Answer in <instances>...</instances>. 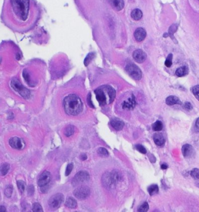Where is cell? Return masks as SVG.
I'll return each instance as SVG.
<instances>
[{"label": "cell", "mask_w": 199, "mask_h": 212, "mask_svg": "<svg viewBox=\"0 0 199 212\" xmlns=\"http://www.w3.org/2000/svg\"><path fill=\"white\" fill-rule=\"evenodd\" d=\"M63 105L66 113L72 116L79 115L83 109L82 101L77 95L70 94L67 96L64 99Z\"/></svg>", "instance_id": "obj_1"}, {"label": "cell", "mask_w": 199, "mask_h": 212, "mask_svg": "<svg viewBox=\"0 0 199 212\" xmlns=\"http://www.w3.org/2000/svg\"><path fill=\"white\" fill-rule=\"evenodd\" d=\"M96 98L100 106H105L113 102L116 97V91L110 85H103L95 91Z\"/></svg>", "instance_id": "obj_2"}, {"label": "cell", "mask_w": 199, "mask_h": 212, "mask_svg": "<svg viewBox=\"0 0 199 212\" xmlns=\"http://www.w3.org/2000/svg\"><path fill=\"white\" fill-rule=\"evenodd\" d=\"M12 9L15 15L21 21L28 18L29 2V0H11Z\"/></svg>", "instance_id": "obj_3"}, {"label": "cell", "mask_w": 199, "mask_h": 212, "mask_svg": "<svg viewBox=\"0 0 199 212\" xmlns=\"http://www.w3.org/2000/svg\"><path fill=\"white\" fill-rule=\"evenodd\" d=\"M120 176L117 171H113L110 173H106L102 177V184L108 188H112L120 180Z\"/></svg>", "instance_id": "obj_4"}, {"label": "cell", "mask_w": 199, "mask_h": 212, "mask_svg": "<svg viewBox=\"0 0 199 212\" xmlns=\"http://www.w3.org/2000/svg\"><path fill=\"white\" fill-rule=\"evenodd\" d=\"M11 86L15 91L18 92L25 99H29L30 98V91L24 87L22 84L16 78L12 80L11 82Z\"/></svg>", "instance_id": "obj_5"}, {"label": "cell", "mask_w": 199, "mask_h": 212, "mask_svg": "<svg viewBox=\"0 0 199 212\" xmlns=\"http://www.w3.org/2000/svg\"><path fill=\"white\" fill-rule=\"evenodd\" d=\"M126 71L132 78L136 80H140L142 78L141 71L134 64L130 63L127 64L126 67Z\"/></svg>", "instance_id": "obj_6"}, {"label": "cell", "mask_w": 199, "mask_h": 212, "mask_svg": "<svg viewBox=\"0 0 199 212\" xmlns=\"http://www.w3.org/2000/svg\"><path fill=\"white\" fill-rule=\"evenodd\" d=\"M89 175L86 171H80L78 172L72 180V185L73 187H77L83 184L89 179Z\"/></svg>", "instance_id": "obj_7"}, {"label": "cell", "mask_w": 199, "mask_h": 212, "mask_svg": "<svg viewBox=\"0 0 199 212\" xmlns=\"http://www.w3.org/2000/svg\"><path fill=\"white\" fill-rule=\"evenodd\" d=\"M64 200V196L62 193H57L52 196L48 200L49 207L53 210L57 209L60 207Z\"/></svg>", "instance_id": "obj_8"}, {"label": "cell", "mask_w": 199, "mask_h": 212, "mask_svg": "<svg viewBox=\"0 0 199 212\" xmlns=\"http://www.w3.org/2000/svg\"><path fill=\"white\" fill-rule=\"evenodd\" d=\"M91 193L90 189L86 186H81L75 189L74 191V195L78 199L83 200L86 199Z\"/></svg>", "instance_id": "obj_9"}, {"label": "cell", "mask_w": 199, "mask_h": 212, "mask_svg": "<svg viewBox=\"0 0 199 212\" xmlns=\"http://www.w3.org/2000/svg\"><path fill=\"white\" fill-rule=\"evenodd\" d=\"M51 174L48 171H44L39 178L37 184L40 188L45 187L48 184L51 180Z\"/></svg>", "instance_id": "obj_10"}, {"label": "cell", "mask_w": 199, "mask_h": 212, "mask_svg": "<svg viewBox=\"0 0 199 212\" xmlns=\"http://www.w3.org/2000/svg\"><path fill=\"white\" fill-rule=\"evenodd\" d=\"M9 144L12 148L17 150H21L24 149L25 147V142L24 140L17 137L11 138L9 141Z\"/></svg>", "instance_id": "obj_11"}, {"label": "cell", "mask_w": 199, "mask_h": 212, "mask_svg": "<svg viewBox=\"0 0 199 212\" xmlns=\"http://www.w3.org/2000/svg\"><path fill=\"white\" fill-rule=\"evenodd\" d=\"M133 57L136 62L142 63L144 62L147 59V54L143 50L138 49L133 52Z\"/></svg>", "instance_id": "obj_12"}, {"label": "cell", "mask_w": 199, "mask_h": 212, "mask_svg": "<svg viewBox=\"0 0 199 212\" xmlns=\"http://www.w3.org/2000/svg\"><path fill=\"white\" fill-rule=\"evenodd\" d=\"M136 105V101L135 97L132 95L131 97L128 99L127 101H125L122 104V107L126 110H133Z\"/></svg>", "instance_id": "obj_13"}, {"label": "cell", "mask_w": 199, "mask_h": 212, "mask_svg": "<svg viewBox=\"0 0 199 212\" xmlns=\"http://www.w3.org/2000/svg\"><path fill=\"white\" fill-rule=\"evenodd\" d=\"M146 35H147L146 31H145L144 29L142 28H137L135 31L134 34V37L137 42H142V40H144L146 37Z\"/></svg>", "instance_id": "obj_14"}, {"label": "cell", "mask_w": 199, "mask_h": 212, "mask_svg": "<svg viewBox=\"0 0 199 212\" xmlns=\"http://www.w3.org/2000/svg\"><path fill=\"white\" fill-rule=\"evenodd\" d=\"M182 152L185 158H190L194 154V149L191 145L186 144L182 147Z\"/></svg>", "instance_id": "obj_15"}, {"label": "cell", "mask_w": 199, "mask_h": 212, "mask_svg": "<svg viewBox=\"0 0 199 212\" xmlns=\"http://www.w3.org/2000/svg\"><path fill=\"white\" fill-rule=\"evenodd\" d=\"M108 1L112 8L116 11H121L124 8V0H108Z\"/></svg>", "instance_id": "obj_16"}, {"label": "cell", "mask_w": 199, "mask_h": 212, "mask_svg": "<svg viewBox=\"0 0 199 212\" xmlns=\"http://www.w3.org/2000/svg\"><path fill=\"white\" fill-rule=\"evenodd\" d=\"M110 125L112 126L113 128H114L116 130L119 131L121 130L123 128L124 126V122L121 120L119 119H113L111 121H110Z\"/></svg>", "instance_id": "obj_17"}, {"label": "cell", "mask_w": 199, "mask_h": 212, "mask_svg": "<svg viewBox=\"0 0 199 212\" xmlns=\"http://www.w3.org/2000/svg\"><path fill=\"white\" fill-rule=\"evenodd\" d=\"M153 140L155 144L158 146H162L165 144V140L163 135L161 133H156L153 136Z\"/></svg>", "instance_id": "obj_18"}, {"label": "cell", "mask_w": 199, "mask_h": 212, "mask_svg": "<svg viewBox=\"0 0 199 212\" xmlns=\"http://www.w3.org/2000/svg\"><path fill=\"white\" fill-rule=\"evenodd\" d=\"M165 102L169 106H172V105H180L181 104V101L179 100V99L176 96H168L166 100H165Z\"/></svg>", "instance_id": "obj_19"}, {"label": "cell", "mask_w": 199, "mask_h": 212, "mask_svg": "<svg viewBox=\"0 0 199 212\" xmlns=\"http://www.w3.org/2000/svg\"><path fill=\"white\" fill-rule=\"evenodd\" d=\"M189 73V68L187 66H182L178 68L176 71V75L177 77H182L186 75Z\"/></svg>", "instance_id": "obj_20"}, {"label": "cell", "mask_w": 199, "mask_h": 212, "mask_svg": "<svg viewBox=\"0 0 199 212\" xmlns=\"http://www.w3.org/2000/svg\"><path fill=\"white\" fill-rule=\"evenodd\" d=\"M131 18L135 21H139L142 17V12L139 9H134L131 13Z\"/></svg>", "instance_id": "obj_21"}, {"label": "cell", "mask_w": 199, "mask_h": 212, "mask_svg": "<svg viewBox=\"0 0 199 212\" xmlns=\"http://www.w3.org/2000/svg\"><path fill=\"white\" fill-rule=\"evenodd\" d=\"M66 206L70 209H75L77 207V202L73 198H68L66 201Z\"/></svg>", "instance_id": "obj_22"}, {"label": "cell", "mask_w": 199, "mask_h": 212, "mask_svg": "<svg viewBox=\"0 0 199 212\" xmlns=\"http://www.w3.org/2000/svg\"><path fill=\"white\" fill-rule=\"evenodd\" d=\"M10 169V165L8 163H4L1 166V175L5 176L7 174Z\"/></svg>", "instance_id": "obj_23"}, {"label": "cell", "mask_w": 199, "mask_h": 212, "mask_svg": "<svg viewBox=\"0 0 199 212\" xmlns=\"http://www.w3.org/2000/svg\"><path fill=\"white\" fill-rule=\"evenodd\" d=\"M148 192L151 196H153L154 195L157 194L159 192V188H158V185H152L150 186L148 188Z\"/></svg>", "instance_id": "obj_24"}, {"label": "cell", "mask_w": 199, "mask_h": 212, "mask_svg": "<svg viewBox=\"0 0 199 212\" xmlns=\"http://www.w3.org/2000/svg\"><path fill=\"white\" fill-rule=\"evenodd\" d=\"M162 128H163L162 123L159 120L156 121L152 125V129L155 131H161L162 129Z\"/></svg>", "instance_id": "obj_25"}, {"label": "cell", "mask_w": 199, "mask_h": 212, "mask_svg": "<svg viewBox=\"0 0 199 212\" xmlns=\"http://www.w3.org/2000/svg\"><path fill=\"white\" fill-rule=\"evenodd\" d=\"M74 132H75L74 127L72 125H69L66 128L64 134L67 137H70L74 133Z\"/></svg>", "instance_id": "obj_26"}, {"label": "cell", "mask_w": 199, "mask_h": 212, "mask_svg": "<svg viewBox=\"0 0 199 212\" xmlns=\"http://www.w3.org/2000/svg\"><path fill=\"white\" fill-rule=\"evenodd\" d=\"M98 154L101 157H107L109 155V153L107 150L103 147H100L98 150Z\"/></svg>", "instance_id": "obj_27"}, {"label": "cell", "mask_w": 199, "mask_h": 212, "mask_svg": "<svg viewBox=\"0 0 199 212\" xmlns=\"http://www.w3.org/2000/svg\"><path fill=\"white\" fill-rule=\"evenodd\" d=\"M13 192V188L11 185H8L4 190V193L7 198H10L12 195Z\"/></svg>", "instance_id": "obj_28"}, {"label": "cell", "mask_w": 199, "mask_h": 212, "mask_svg": "<svg viewBox=\"0 0 199 212\" xmlns=\"http://www.w3.org/2000/svg\"><path fill=\"white\" fill-rule=\"evenodd\" d=\"M149 209V206L147 202H144L142 205H141L139 208L138 209V212H147Z\"/></svg>", "instance_id": "obj_29"}, {"label": "cell", "mask_w": 199, "mask_h": 212, "mask_svg": "<svg viewBox=\"0 0 199 212\" xmlns=\"http://www.w3.org/2000/svg\"><path fill=\"white\" fill-rule=\"evenodd\" d=\"M17 186L19 192L21 193H23L25 189V184L23 181H17Z\"/></svg>", "instance_id": "obj_30"}, {"label": "cell", "mask_w": 199, "mask_h": 212, "mask_svg": "<svg viewBox=\"0 0 199 212\" xmlns=\"http://www.w3.org/2000/svg\"><path fill=\"white\" fill-rule=\"evenodd\" d=\"M172 59L173 55L172 54H169L165 60V64L167 67H170L172 64Z\"/></svg>", "instance_id": "obj_31"}, {"label": "cell", "mask_w": 199, "mask_h": 212, "mask_svg": "<svg viewBox=\"0 0 199 212\" xmlns=\"http://www.w3.org/2000/svg\"><path fill=\"white\" fill-rule=\"evenodd\" d=\"M32 210L33 212H42L43 211L41 205L39 203H34L33 204Z\"/></svg>", "instance_id": "obj_32"}, {"label": "cell", "mask_w": 199, "mask_h": 212, "mask_svg": "<svg viewBox=\"0 0 199 212\" xmlns=\"http://www.w3.org/2000/svg\"><path fill=\"white\" fill-rule=\"evenodd\" d=\"M94 57V53H92L89 54L86 57V58H85V60H84V64H85V65L86 66H87L89 64V63H90V62L91 61V60L93 59Z\"/></svg>", "instance_id": "obj_33"}, {"label": "cell", "mask_w": 199, "mask_h": 212, "mask_svg": "<svg viewBox=\"0 0 199 212\" xmlns=\"http://www.w3.org/2000/svg\"><path fill=\"white\" fill-rule=\"evenodd\" d=\"M192 93L193 95H195V96L197 98L198 100L199 101V85H196L195 87H193L192 88Z\"/></svg>", "instance_id": "obj_34"}, {"label": "cell", "mask_w": 199, "mask_h": 212, "mask_svg": "<svg viewBox=\"0 0 199 212\" xmlns=\"http://www.w3.org/2000/svg\"><path fill=\"white\" fill-rule=\"evenodd\" d=\"M191 176L193 177L195 179H199V169L198 168H194L193 169H192V171H191Z\"/></svg>", "instance_id": "obj_35"}, {"label": "cell", "mask_w": 199, "mask_h": 212, "mask_svg": "<svg viewBox=\"0 0 199 212\" xmlns=\"http://www.w3.org/2000/svg\"><path fill=\"white\" fill-rule=\"evenodd\" d=\"M136 149H137V151L140 152L141 153H147V150L145 149V147L144 146H142L141 144H137L136 146Z\"/></svg>", "instance_id": "obj_36"}, {"label": "cell", "mask_w": 199, "mask_h": 212, "mask_svg": "<svg viewBox=\"0 0 199 212\" xmlns=\"http://www.w3.org/2000/svg\"><path fill=\"white\" fill-rule=\"evenodd\" d=\"M73 166H74V165L72 163H70V164H69L67 166V168H66V173H65V175L66 176H69L71 172L72 169H73Z\"/></svg>", "instance_id": "obj_37"}, {"label": "cell", "mask_w": 199, "mask_h": 212, "mask_svg": "<svg viewBox=\"0 0 199 212\" xmlns=\"http://www.w3.org/2000/svg\"><path fill=\"white\" fill-rule=\"evenodd\" d=\"M176 29H177V26H176V25H172V26L170 27V28H169V35H170V36L172 35V38H174V37H173V35H174V34L175 33V32H176Z\"/></svg>", "instance_id": "obj_38"}, {"label": "cell", "mask_w": 199, "mask_h": 212, "mask_svg": "<svg viewBox=\"0 0 199 212\" xmlns=\"http://www.w3.org/2000/svg\"><path fill=\"white\" fill-rule=\"evenodd\" d=\"M34 193V187L33 185H30L28 190V194L29 196H32Z\"/></svg>", "instance_id": "obj_39"}, {"label": "cell", "mask_w": 199, "mask_h": 212, "mask_svg": "<svg viewBox=\"0 0 199 212\" xmlns=\"http://www.w3.org/2000/svg\"><path fill=\"white\" fill-rule=\"evenodd\" d=\"M184 107L185 109H186L187 110H190L193 109V106L192 105V104L190 102H186L184 104Z\"/></svg>", "instance_id": "obj_40"}, {"label": "cell", "mask_w": 199, "mask_h": 212, "mask_svg": "<svg viewBox=\"0 0 199 212\" xmlns=\"http://www.w3.org/2000/svg\"><path fill=\"white\" fill-rule=\"evenodd\" d=\"M88 104L89 106L92 107H94V105L92 104V102L91 101V94L89 95H88Z\"/></svg>", "instance_id": "obj_41"}, {"label": "cell", "mask_w": 199, "mask_h": 212, "mask_svg": "<svg viewBox=\"0 0 199 212\" xmlns=\"http://www.w3.org/2000/svg\"><path fill=\"white\" fill-rule=\"evenodd\" d=\"M81 158L82 160H85L86 158H87V156L86 154H82L81 156Z\"/></svg>", "instance_id": "obj_42"}, {"label": "cell", "mask_w": 199, "mask_h": 212, "mask_svg": "<svg viewBox=\"0 0 199 212\" xmlns=\"http://www.w3.org/2000/svg\"><path fill=\"white\" fill-rule=\"evenodd\" d=\"M0 212H6V208L4 206H1V209H0Z\"/></svg>", "instance_id": "obj_43"}, {"label": "cell", "mask_w": 199, "mask_h": 212, "mask_svg": "<svg viewBox=\"0 0 199 212\" xmlns=\"http://www.w3.org/2000/svg\"><path fill=\"white\" fill-rule=\"evenodd\" d=\"M161 168L163 169H166L168 168V165L165 164H163L161 165Z\"/></svg>", "instance_id": "obj_44"}, {"label": "cell", "mask_w": 199, "mask_h": 212, "mask_svg": "<svg viewBox=\"0 0 199 212\" xmlns=\"http://www.w3.org/2000/svg\"><path fill=\"white\" fill-rule=\"evenodd\" d=\"M196 126L199 128V118H198L196 120Z\"/></svg>", "instance_id": "obj_45"}, {"label": "cell", "mask_w": 199, "mask_h": 212, "mask_svg": "<svg viewBox=\"0 0 199 212\" xmlns=\"http://www.w3.org/2000/svg\"></svg>", "instance_id": "obj_46"}]
</instances>
